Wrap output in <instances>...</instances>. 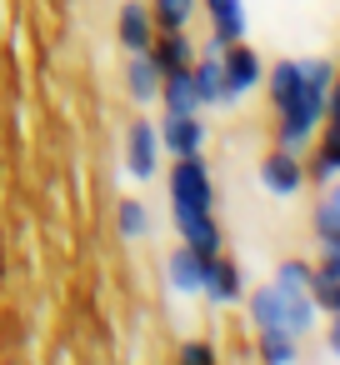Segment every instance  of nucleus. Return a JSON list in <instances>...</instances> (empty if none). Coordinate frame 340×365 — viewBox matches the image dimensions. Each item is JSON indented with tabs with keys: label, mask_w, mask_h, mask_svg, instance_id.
I'll list each match as a JSON object with an SVG mask.
<instances>
[{
	"label": "nucleus",
	"mask_w": 340,
	"mask_h": 365,
	"mask_svg": "<svg viewBox=\"0 0 340 365\" xmlns=\"http://www.w3.org/2000/svg\"><path fill=\"white\" fill-rule=\"evenodd\" d=\"M195 41H190V31H155V41H150V61H155V71L160 76H170V71H185L190 61H195Z\"/></svg>",
	"instance_id": "obj_9"
},
{
	"label": "nucleus",
	"mask_w": 340,
	"mask_h": 365,
	"mask_svg": "<svg viewBox=\"0 0 340 365\" xmlns=\"http://www.w3.org/2000/svg\"><path fill=\"white\" fill-rule=\"evenodd\" d=\"M190 81H195V96H200V110L205 106H230V91H225V76H220V51H195L190 61Z\"/></svg>",
	"instance_id": "obj_11"
},
{
	"label": "nucleus",
	"mask_w": 340,
	"mask_h": 365,
	"mask_svg": "<svg viewBox=\"0 0 340 365\" xmlns=\"http://www.w3.org/2000/svg\"><path fill=\"white\" fill-rule=\"evenodd\" d=\"M160 110L165 115H195L200 110V96H195V81H190V66L185 71H170V76H160Z\"/></svg>",
	"instance_id": "obj_13"
},
{
	"label": "nucleus",
	"mask_w": 340,
	"mask_h": 365,
	"mask_svg": "<svg viewBox=\"0 0 340 365\" xmlns=\"http://www.w3.org/2000/svg\"><path fill=\"white\" fill-rule=\"evenodd\" d=\"M175 365H220V360H215V345L210 340H185L175 350Z\"/></svg>",
	"instance_id": "obj_22"
},
{
	"label": "nucleus",
	"mask_w": 340,
	"mask_h": 365,
	"mask_svg": "<svg viewBox=\"0 0 340 365\" xmlns=\"http://www.w3.org/2000/svg\"><path fill=\"white\" fill-rule=\"evenodd\" d=\"M320 270H330V275H340V235H330V240H320V260H315Z\"/></svg>",
	"instance_id": "obj_24"
},
{
	"label": "nucleus",
	"mask_w": 340,
	"mask_h": 365,
	"mask_svg": "<svg viewBox=\"0 0 340 365\" xmlns=\"http://www.w3.org/2000/svg\"><path fill=\"white\" fill-rule=\"evenodd\" d=\"M175 230H180V240H185L190 250H200V255H220V245H225L215 210H205V215H185V220H175Z\"/></svg>",
	"instance_id": "obj_15"
},
{
	"label": "nucleus",
	"mask_w": 340,
	"mask_h": 365,
	"mask_svg": "<svg viewBox=\"0 0 340 365\" xmlns=\"http://www.w3.org/2000/svg\"><path fill=\"white\" fill-rule=\"evenodd\" d=\"M220 76H225L230 106H235V101H245L250 91H260V81H265V61H260L255 46L230 41V46H220Z\"/></svg>",
	"instance_id": "obj_2"
},
{
	"label": "nucleus",
	"mask_w": 340,
	"mask_h": 365,
	"mask_svg": "<svg viewBox=\"0 0 340 365\" xmlns=\"http://www.w3.org/2000/svg\"><path fill=\"white\" fill-rule=\"evenodd\" d=\"M310 270H315V260L290 255V260H280V265H275V275H270V280H275L280 290H305V285H310Z\"/></svg>",
	"instance_id": "obj_21"
},
{
	"label": "nucleus",
	"mask_w": 340,
	"mask_h": 365,
	"mask_svg": "<svg viewBox=\"0 0 340 365\" xmlns=\"http://www.w3.org/2000/svg\"><path fill=\"white\" fill-rule=\"evenodd\" d=\"M200 280H205V255L180 240V250L165 255V285H170V295L190 300V295H200Z\"/></svg>",
	"instance_id": "obj_7"
},
{
	"label": "nucleus",
	"mask_w": 340,
	"mask_h": 365,
	"mask_svg": "<svg viewBox=\"0 0 340 365\" xmlns=\"http://www.w3.org/2000/svg\"><path fill=\"white\" fill-rule=\"evenodd\" d=\"M160 135H155V120H135L125 130V175L130 180H150L160 175Z\"/></svg>",
	"instance_id": "obj_4"
},
{
	"label": "nucleus",
	"mask_w": 340,
	"mask_h": 365,
	"mask_svg": "<svg viewBox=\"0 0 340 365\" xmlns=\"http://www.w3.org/2000/svg\"><path fill=\"white\" fill-rule=\"evenodd\" d=\"M325 345H330V355L340 360V315H330V330H325Z\"/></svg>",
	"instance_id": "obj_27"
},
{
	"label": "nucleus",
	"mask_w": 340,
	"mask_h": 365,
	"mask_svg": "<svg viewBox=\"0 0 340 365\" xmlns=\"http://www.w3.org/2000/svg\"><path fill=\"white\" fill-rule=\"evenodd\" d=\"M320 125H325V135H320V150L340 160V125H335V120H320Z\"/></svg>",
	"instance_id": "obj_25"
},
{
	"label": "nucleus",
	"mask_w": 340,
	"mask_h": 365,
	"mask_svg": "<svg viewBox=\"0 0 340 365\" xmlns=\"http://www.w3.org/2000/svg\"><path fill=\"white\" fill-rule=\"evenodd\" d=\"M265 101L275 106V110H285L300 91H305V71H300V61H275V66H265Z\"/></svg>",
	"instance_id": "obj_12"
},
{
	"label": "nucleus",
	"mask_w": 340,
	"mask_h": 365,
	"mask_svg": "<svg viewBox=\"0 0 340 365\" xmlns=\"http://www.w3.org/2000/svg\"><path fill=\"white\" fill-rule=\"evenodd\" d=\"M200 11H205L210 36H215L220 46L245 41V26H250V16H245V0H200Z\"/></svg>",
	"instance_id": "obj_10"
},
{
	"label": "nucleus",
	"mask_w": 340,
	"mask_h": 365,
	"mask_svg": "<svg viewBox=\"0 0 340 365\" xmlns=\"http://www.w3.org/2000/svg\"><path fill=\"white\" fill-rule=\"evenodd\" d=\"M165 195H170V215L175 220L215 210V180H210L205 155H175V165L165 175Z\"/></svg>",
	"instance_id": "obj_1"
},
{
	"label": "nucleus",
	"mask_w": 340,
	"mask_h": 365,
	"mask_svg": "<svg viewBox=\"0 0 340 365\" xmlns=\"http://www.w3.org/2000/svg\"><path fill=\"white\" fill-rule=\"evenodd\" d=\"M255 175H260V185H265L270 195H280V200H295V195L310 185V180H305V160H300V150H280V145L260 160Z\"/></svg>",
	"instance_id": "obj_3"
},
{
	"label": "nucleus",
	"mask_w": 340,
	"mask_h": 365,
	"mask_svg": "<svg viewBox=\"0 0 340 365\" xmlns=\"http://www.w3.org/2000/svg\"><path fill=\"white\" fill-rule=\"evenodd\" d=\"M260 360L265 365H300V340L270 325V330H260Z\"/></svg>",
	"instance_id": "obj_18"
},
{
	"label": "nucleus",
	"mask_w": 340,
	"mask_h": 365,
	"mask_svg": "<svg viewBox=\"0 0 340 365\" xmlns=\"http://www.w3.org/2000/svg\"><path fill=\"white\" fill-rule=\"evenodd\" d=\"M155 31H190V21L200 16V0H150Z\"/></svg>",
	"instance_id": "obj_17"
},
{
	"label": "nucleus",
	"mask_w": 340,
	"mask_h": 365,
	"mask_svg": "<svg viewBox=\"0 0 340 365\" xmlns=\"http://www.w3.org/2000/svg\"><path fill=\"white\" fill-rule=\"evenodd\" d=\"M325 120H335L340 125V81L330 86V96H325Z\"/></svg>",
	"instance_id": "obj_26"
},
{
	"label": "nucleus",
	"mask_w": 340,
	"mask_h": 365,
	"mask_svg": "<svg viewBox=\"0 0 340 365\" xmlns=\"http://www.w3.org/2000/svg\"><path fill=\"white\" fill-rule=\"evenodd\" d=\"M335 81H340V76H335Z\"/></svg>",
	"instance_id": "obj_29"
},
{
	"label": "nucleus",
	"mask_w": 340,
	"mask_h": 365,
	"mask_svg": "<svg viewBox=\"0 0 340 365\" xmlns=\"http://www.w3.org/2000/svg\"><path fill=\"white\" fill-rule=\"evenodd\" d=\"M155 135H160V150H165L170 160L205 150V120H200V110H195V115H165V120L155 125Z\"/></svg>",
	"instance_id": "obj_5"
},
{
	"label": "nucleus",
	"mask_w": 340,
	"mask_h": 365,
	"mask_svg": "<svg viewBox=\"0 0 340 365\" xmlns=\"http://www.w3.org/2000/svg\"><path fill=\"white\" fill-rule=\"evenodd\" d=\"M310 230H315V240L340 235V180L320 185V200H315V210H310Z\"/></svg>",
	"instance_id": "obj_16"
},
{
	"label": "nucleus",
	"mask_w": 340,
	"mask_h": 365,
	"mask_svg": "<svg viewBox=\"0 0 340 365\" xmlns=\"http://www.w3.org/2000/svg\"><path fill=\"white\" fill-rule=\"evenodd\" d=\"M245 310H250V325H255V330H270V325L280 320V290H275V285H255V290L245 295Z\"/></svg>",
	"instance_id": "obj_19"
},
{
	"label": "nucleus",
	"mask_w": 340,
	"mask_h": 365,
	"mask_svg": "<svg viewBox=\"0 0 340 365\" xmlns=\"http://www.w3.org/2000/svg\"><path fill=\"white\" fill-rule=\"evenodd\" d=\"M200 295H205V300H215V305H235V300H245V275H240V265H235V260H225V255H205Z\"/></svg>",
	"instance_id": "obj_6"
},
{
	"label": "nucleus",
	"mask_w": 340,
	"mask_h": 365,
	"mask_svg": "<svg viewBox=\"0 0 340 365\" xmlns=\"http://www.w3.org/2000/svg\"><path fill=\"white\" fill-rule=\"evenodd\" d=\"M305 180H315V185L340 180V160H335V155H325V150H315V160L305 165Z\"/></svg>",
	"instance_id": "obj_23"
},
{
	"label": "nucleus",
	"mask_w": 340,
	"mask_h": 365,
	"mask_svg": "<svg viewBox=\"0 0 340 365\" xmlns=\"http://www.w3.org/2000/svg\"><path fill=\"white\" fill-rule=\"evenodd\" d=\"M115 41H120V51H150V41H155V16H150V6L145 0H125L120 6V16H115Z\"/></svg>",
	"instance_id": "obj_8"
},
{
	"label": "nucleus",
	"mask_w": 340,
	"mask_h": 365,
	"mask_svg": "<svg viewBox=\"0 0 340 365\" xmlns=\"http://www.w3.org/2000/svg\"><path fill=\"white\" fill-rule=\"evenodd\" d=\"M330 315H340V285H335V305H330Z\"/></svg>",
	"instance_id": "obj_28"
},
{
	"label": "nucleus",
	"mask_w": 340,
	"mask_h": 365,
	"mask_svg": "<svg viewBox=\"0 0 340 365\" xmlns=\"http://www.w3.org/2000/svg\"><path fill=\"white\" fill-rule=\"evenodd\" d=\"M125 91H130L135 106H155V96H160V71H155V61H150L145 51H135V56L125 61Z\"/></svg>",
	"instance_id": "obj_14"
},
{
	"label": "nucleus",
	"mask_w": 340,
	"mask_h": 365,
	"mask_svg": "<svg viewBox=\"0 0 340 365\" xmlns=\"http://www.w3.org/2000/svg\"><path fill=\"white\" fill-rule=\"evenodd\" d=\"M115 225H120V240H145L150 235V205L145 200H120Z\"/></svg>",
	"instance_id": "obj_20"
}]
</instances>
